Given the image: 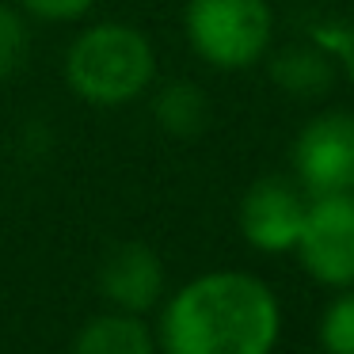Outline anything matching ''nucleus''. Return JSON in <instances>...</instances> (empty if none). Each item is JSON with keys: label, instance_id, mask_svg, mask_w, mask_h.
<instances>
[{"label": "nucleus", "instance_id": "obj_11", "mask_svg": "<svg viewBox=\"0 0 354 354\" xmlns=\"http://www.w3.org/2000/svg\"><path fill=\"white\" fill-rule=\"evenodd\" d=\"M31 57V31L19 8L0 4V80L16 77Z\"/></svg>", "mask_w": 354, "mask_h": 354}, {"label": "nucleus", "instance_id": "obj_1", "mask_svg": "<svg viewBox=\"0 0 354 354\" xmlns=\"http://www.w3.org/2000/svg\"><path fill=\"white\" fill-rule=\"evenodd\" d=\"M282 308L267 282L248 270H209L179 286L160 313L164 354H270Z\"/></svg>", "mask_w": 354, "mask_h": 354}, {"label": "nucleus", "instance_id": "obj_10", "mask_svg": "<svg viewBox=\"0 0 354 354\" xmlns=\"http://www.w3.org/2000/svg\"><path fill=\"white\" fill-rule=\"evenodd\" d=\"M274 80L286 92L297 95H316L331 84V65L316 50H286L274 62Z\"/></svg>", "mask_w": 354, "mask_h": 354}, {"label": "nucleus", "instance_id": "obj_5", "mask_svg": "<svg viewBox=\"0 0 354 354\" xmlns=\"http://www.w3.org/2000/svg\"><path fill=\"white\" fill-rule=\"evenodd\" d=\"M293 168L313 198L354 191V115L328 111L313 118L293 145Z\"/></svg>", "mask_w": 354, "mask_h": 354}, {"label": "nucleus", "instance_id": "obj_3", "mask_svg": "<svg viewBox=\"0 0 354 354\" xmlns=\"http://www.w3.org/2000/svg\"><path fill=\"white\" fill-rule=\"evenodd\" d=\"M267 0H187L183 31L191 50L214 69H248L270 46Z\"/></svg>", "mask_w": 354, "mask_h": 354}, {"label": "nucleus", "instance_id": "obj_13", "mask_svg": "<svg viewBox=\"0 0 354 354\" xmlns=\"http://www.w3.org/2000/svg\"><path fill=\"white\" fill-rule=\"evenodd\" d=\"M100 0H19V8L35 19H46V24H73V19H84Z\"/></svg>", "mask_w": 354, "mask_h": 354}, {"label": "nucleus", "instance_id": "obj_12", "mask_svg": "<svg viewBox=\"0 0 354 354\" xmlns=\"http://www.w3.org/2000/svg\"><path fill=\"white\" fill-rule=\"evenodd\" d=\"M320 343L328 354H354V290L324 308Z\"/></svg>", "mask_w": 354, "mask_h": 354}, {"label": "nucleus", "instance_id": "obj_2", "mask_svg": "<svg viewBox=\"0 0 354 354\" xmlns=\"http://www.w3.org/2000/svg\"><path fill=\"white\" fill-rule=\"evenodd\" d=\"M156 77L153 42L130 24H95L65 54V84L92 107H126Z\"/></svg>", "mask_w": 354, "mask_h": 354}, {"label": "nucleus", "instance_id": "obj_9", "mask_svg": "<svg viewBox=\"0 0 354 354\" xmlns=\"http://www.w3.org/2000/svg\"><path fill=\"white\" fill-rule=\"evenodd\" d=\"M153 111H156V122L168 133H176V138H191V133H198L206 126V95L194 84H183V80L164 88L156 95Z\"/></svg>", "mask_w": 354, "mask_h": 354}, {"label": "nucleus", "instance_id": "obj_7", "mask_svg": "<svg viewBox=\"0 0 354 354\" xmlns=\"http://www.w3.org/2000/svg\"><path fill=\"white\" fill-rule=\"evenodd\" d=\"M164 286H168V274H164L160 255L141 240L115 244L100 263V293L118 313H153L164 301Z\"/></svg>", "mask_w": 354, "mask_h": 354}, {"label": "nucleus", "instance_id": "obj_4", "mask_svg": "<svg viewBox=\"0 0 354 354\" xmlns=\"http://www.w3.org/2000/svg\"><path fill=\"white\" fill-rule=\"evenodd\" d=\"M293 252L316 282L335 290L354 286V194L343 191L308 198Z\"/></svg>", "mask_w": 354, "mask_h": 354}, {"label": "nucleus", "instance_id": "obj_8", "mask_svg": "<svg viewBox=\"0 0 354 354\" xmlns=\"http://www.w3.org/2000/svg\"><path fill=\"white\" fill-rule=\"evenodd\" d=\"M73 354H156V335L138 313H100L77 331Z\"/></svg>", "mask_w": 354, "mask_h": 354}, {"label": "nucleus", "instance_id": "obj_6", "mask_svg": "<svg viewBox=\"0 0 354 354\" xmlns=\"http://www.w3.org/2000/svg\"><path fill=\"white\" fill-rule=\"evenodd\" d=\"M305 209L308 198L301 194L297 183L267 176L248 187L244 202H240V232L259 252H293L301 225H305Z\"/></svg>", "mask_w": 354, "mask_h": 354}]
</instances>
